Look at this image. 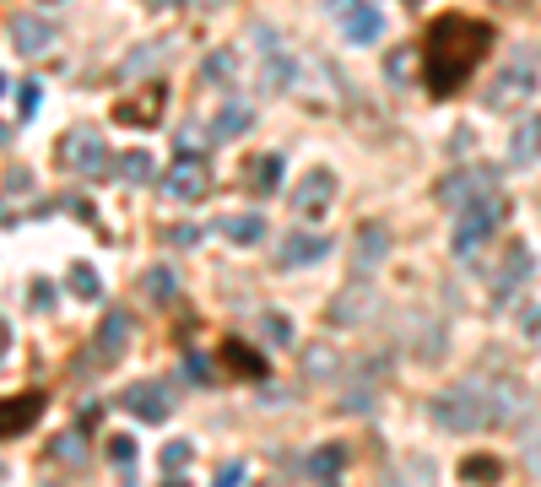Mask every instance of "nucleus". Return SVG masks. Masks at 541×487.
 <instances>
[{
    "label": "nucleus",
    "instance_id": "27",
    "mask_svg": "<svg viewBox=\"0 0 541 487\" xmlns=\"http://www.w3.org/2000/svg\"><path fill=\"white\" fill-rule=\"evenodd\" d=\"M460 477H466L471 487H493L498 477H504V466H498V455H471L466 466H460Z\"/></svg>",
    "mask_w": 541,
    "mask_h": 487
},
{
    "label": "nucleus",
    "instance_id": "47",
    "mask_svg": "<svg viewBox=\"0 0 541 487\" xmlns=\"http://www.w3.org/2000/svg\"><path fill=\"white\" fill-rule=\"evenodd\" d=\"M190 6H201V11H217V6H228V0H190Z\"/></svg>",
    "mask_w": 541,
    "mask_h": 487
},
{
    "label": "nucleus",
    "instance_id": "7",
    "mask_svg": "<svg viewBox=\"0 0 541 487\" xmlns=\"http://www.w3.org/2000/svg\"><path fill=\"white\" fill-rule=\"evenodd\" d=\"M125 347H130V314H125V309H109V320L98 325V336H92V352H87L82 368H109V363H120Z\"/></svg>",
    "mask_w": 541,
    "mask_h": 487
},
{
    "label": "nucleus",
    "instance_id": "20",
    "mask_svg": "<svg viewBox=\"0 0 541 487\" xmlns=\"http://www.w3.org/2000/svg\"><path fill=\"white\" fill-rule=\"evenodd\" d=\"M222 363H228V368H233V374H244V379H255V385H260V379H266V374H271V368H266V358H260V352H255V347H249V341H239V336H233V341H222Z\"/></svg>",
    "mask_w": 541,
    "mask_h": 487
},
{
    "label": "nucleus",
    "instance_id": "29",
    "mask_svg": "<svg viewBox=\"0 0 541 487\" xmlns=\"http://www.w3.org/2000/svg\"><path fill=\"white\" fill-rule=\"evenodd\" d=\"M152 157L147 152H120V163H114V174H120L125 184H152Z\"/></svg>",
    "mask_w": 541,
    "mask_h": 487
},
{
    "label": "nucleus",
    "instance_id": "46",
    "mask_svg": "<svg viewBox=\"0 0 541 487\" xmlns=\"http://www.w3.org/2000/svg\"><path fill=\"white\" fill-rule=\"evenodd\" d=\"M525 336H531L536 347H541V309H531V314H525Z\"/></svg>",
    "mask_w": 541,
    "mask_h": 487
},
{
    "label": "nucleus",
    "instance_id": "37",
    "mask_svg": "<svg viewBox=\"0 0 541 487\" xmlns=\"http://www.w3.org/2000/svg\"><path fill=\"white\" fill-rule=\"evenodd\" d=\"M184 374H190L195 385H211V363L201 358V352H184Z\"/></svg>",
    "mask_w": 541,
    "mask_h": 487
},
{
    "label": "nucleus",
    "instance_id": "39",
    "mask_svg": "<svg viewBox=\"0 0 541 487\" xmlns=\"http://www.w3.org/2000/svg\"><path fill=\"white\" fill-rule=\"evenodd\" d=\"M406 65H412V55H406V49H395V55L385 60V71H390V82H395V87L406 82Z\"/></svg>",
    "mask_w": 541,
    "mask_h": 487
},
{
    "label": "nucleus",
    "instance_id": "36",
    "mask_svg": "<svg viewBox=\"0 0 541 487\" xmlns=\"http://www.w3.org/2000/svg\"><path fill=\"white\" fill-rule=\"evenodd\" d=\"M520 450H525V466L541 477V428H525V439H520Z\"/></svg>",
    "mask_w": 541,
    "mask_h": 487
},
{
    "label": "nucleus",
    "instance_id": "30",
    "mask_svg": "<svg viewBox=\"0 0 541 487\" xmlns=\"http://www.w3.org/2000/svg\"><path fill=\"white\" fill-rule=\"evenodd\" d=\"M287 82H293V60L276 55V49H266V82H260V87H266V92H282Z\"/></svg>",
    "mask_w": 541,
    "mask_h": 487
},
{
    "label": "nucleus",
    "instance_id": "18",
    "mask_svg": "<svg viewBox=\"0 0 541 487\" xmlns=\"http://www.w3.org/2000/svg\"><path fill=\"white\" fill-rule=\"evenodd\" d=\"M38 412H44V390H28V396H11L6 412H0V423H6V439H17V433H28L38 423Z\"/></svg>",
    "mask_w": 541,
    "mask_h": 487
},
{
    "label": "nucleus",
    "instance_id": "31",
    "mask_svg": "<svg viewBox=\"0 0 541 487\" xmlns=\"http://www.w3.org/2000/svg\"><path fill=\"white\" fill-rule=\"evenodd\" d=\"M303 374H309V379H331L336 374V352L331 347H309V352H303Z\"/></svg>",
    "mask_w": 541,
    "mask_h": 487
},
{
    "label": "nucleus",
    "instance_id": "45",
    "mask_svg": "<svg viewBox=\"0 0 541 487\" xmlns=\"http://www.w3.org/2000/svg\"><path fill=\"white\" fill-rule=\"evenodd\" d=\"M65 212H76L82 222H92V201H87V195H71V201H65Z\"/></svg>",
    "mask_w": 541,
    "mask_h": 487
},
{
    "label": "nucleus",
    "instance_id": "24",
    "mask_svg": "<svg viewBox=\"0 0 541 487\" xmlns=\"http://www.w3.org/2000/svg\"><path fill=\"white\" fill-rule=\"evenodd\" d=\"M341 460H347V450H341V444H325V450H314V455H309V477L331 487V482L341 477Z\"/></svg>",
    "mask_w": 541,
    "mask_h": 487
},
{
    "label": "nucleus",
    "instance_id": "9",
    "mask_svg": "<svg viewBox=\"0 0 541 487\" xmlns=\"http://www.w3.org/2000/svg\"><path fill=\"white\" fill-rule=\"evenodd\" d=\"M6 38H11V49H17V55H44V49L60 38V28H55L49 17H33V11H17V17L6 22Z\"/></svg>",
    "mask_w": 541,
    "mask_h": 487
},
{
    "label": "nucleus",
    "instance_id": "33",
    "mask_svg": "<svg viewBox=\"0 0 541 487\" xmlns=\"http://www.w3.org/2000/svg\"><path fill=\"white\" fill-rule=\"evenodd\" d=\"M206 141H211V136H201V130H195V120H190V125H184L179 136H174V147H179V157H190V152L201 157V152H206Z\"/></svg>",
    "mask_w": 541,
    "mask_h": 487
},
{
    "label": "nucleus",
    "instance_id": "4",
    "mask_svg": "<svg viewBox=\"0 0 541 487\" xmlns=\"http://www.w3.org/2000/svg\"><path fill=\"white\" fill-rule=\"evenodd\" d=\"M504 217H509L504 195H487V201L466 206V212H455V255L460 260H477V244L493 239V233L504 228Z\"/></svg>",
    "mask_w": 541,
    "mask_h": 487
},
{
    "label": "nucleus",
    "instance_id": "12",
    "mask_svg": "<svg viewBox=\"0 0 541 487\" xmlns=\"http://www.w3.org/2000/svg\"><path fill=\"white\" fill-rule=\"evenodd\" d=\"M331 11L341 17L352 44H374V38L385 33V17H379V6H368V0H331Z\"/></svg>",
    "mask_w": 541,
    "mask_h": 487
},
{
    "label": "nucleus",
    "instance_id": "28",
    "mask_svg": "<svg viewBox=\"0 0 541 487\" xmlns=\"http://www.w3.org/2000/svg\"><path fill=\"white\" fill-rule=\"evenodd\" d=\"M141 293H147L152 304H174V293H179V287H174V271H168V266H152L147 276H141Z\"/></svg>",
    "mask_w": 541,
    "mask_h": 487
},
{
    "label": "nucleus",
    "instance_id": "16",
    "mask_svg": "<svg viewBox=\"0 0 541 487\" xmlns=\"http://www.w3.org/2000/svg\"><path fill=\"white\" fill-rule=\"evenodd\" d=\"M325 255H331V244H325L320 233H287L282 249H276V266L298 271V266H314V260H325Z\"/></svg>",
    "mask_w": 541,
    "mask_h": 487
},
{
    "label": "nucleus",
    "instance_id": "10",
    "mask_svg": "<svg viewBox=\"0 0 541 487\" xmlns=\"http://www.w3.org/2000/svg\"><path fill=\"white\" fill-rule=\"evenodd\" d=\"M336 201V174L331 168H309V174L298 179V190H293V212L298 217H325V206Z\"/></svg>",
    "mask_w": 541,
    "mask_h": 487
},
{
    "label": "nucleus",
    "instance_id": "11",
    "mask_svg": "<svg viewBox=\"0 0 541 487\" xmlns=\"http://www.w3.org/2000/svg\"><path fill=\"white\" fill-rule=\"evenodd\" d=\"M163 103H168V87L163 82H147L141 92H130V98L114 103V125H157V114H163Z\"/></svg>",
    "mask_w": 541,
    "mask_h": 487
},
{
    "label": "nucleus",
    "instance_id": "6",
    "mask_svg": "<svg viewBox=\"0 0 541 487\" xmlns=\"http://www.w3.org/2000/svg\"><path fill=\"white\" fill-rule=\"evenodd\" d=\"M536 92V65L531 60H509L504 71L493 76V87L482 92L487 109H514V103H525Z\"/></svg>",
    "mask_w": 541,
    "mask_h": 487
},
{
    "label": "nucleus",
    "instance_id": "32",
    "mask_svg": "<svg viewBox=\"0 0 541 487\" xmlns=\"http://www.w3.org/2000/svg\"><path fill=\"white\" fill-rule=\"evenodd\" d=\"M49 455H55V460H65V466H82V428H71V433H60V439H55V450H49Z\"/></svg>",
    "mask_w": 541,
    "mask_h": 487
},
{
    "label": "nucleus",
    "instance_id": "3",
    "mask_svg": "<svg viewBox=\"0 0 541 487\" xmlns=\"http://www.w3.org/2000/svg\"><path fill=\"white\" fill-rule=\"evenodd\" d=\"M55 157H60L65 174H82V179H103V174H114V163H120V157L109 152V141H103V130H98V125H76V130H65L60 147H55Z\"/></svg>",
    "mask_w": 541,
    "mask_h": 487
},
{
    "label": "nucleus",
    "instance_id": "25",
    "mask_svg": "<svg viewBox=\"0 0 541 487\" xmlns=\"http://www.w3.org/2000/svg\"><path fill=\"white\" fill-rule=\"evenodd\" d=\"M222 233H228L233 244H260L266 239V222H260L255 212H239V217H222Z\"/></svg>",
    "mask_w": 541,
    "mask_h": 487
},
{
    "label": "nucleus",
    "instance_id": "22",
    "mask_svg": "<svg viewBox=\"0 0 541 487\" xmlns=\"http://www.w3.org/2000/svg\"><path fill=\"white\" fill-rule=\"evenodd\" d=\"M201 82L206 87H233L239 82V55H233V49H211L201 60Z\"/></svg>",
    "mask_w": 541,
    "mask_h": 487
},
{
    "label": "nucleus",
    "instance_id": "17",
    "mask_svg": "<svg viewBox=\"0 0 541 487\" xmlns=\"http://www.w3.org/2000/svg\"><path fill=\"white\" fill-rule=\"evenodd\" d=\"M282 157L276 152H260V157H249L244 163V190L249 195H271V190H282Z\"/></svg>",
    "mask_w": 541,
    "mask_h": 487
},
{
    "label": "nucleus",
    "instance_id": "5",
    "mask_svg": "<svg viewBox=\"0 0 541 487\" xmlns=\"http://www.w3.org/2000/svg\"><path fill=\"white\" fill-rule=\"evenodd\" d=\"M487 195H504V190H498V168H455V174L439 179V201L455 206V212L487 201Z\"/></svg>",
    "mask_w": 541,
    "mask_h": 487
},
{
    "label": "nucleus",
    "instance_id": "42",
    "mask_svg": "<svg viewBox=\"0 0 541 487\" xmlns=\"http://www.w3.org/2000/svg\"><path fill=\"white\" fill-rule=\"evenodd\" d=\"M168 244H179V249L201 244V228H168Z\"/></svg>",
    "mask_w": 541,
    "mask_h": 487
},
{
    "label": "nucleus",
    "instance_id": "26",
    "mask_svg": "<svg viewBox=\"0 0 541 487\" xmlns=\"http://www.w3.org/2000/svg\"><path fill=\"white\" fill-rule=\"evenodd\" d=\"M65 287H71L76 298H87V304H92V298H103V282H98V271H92L87 260H76V266L65 271Z\"/></svg>",
    "mask_w": 541,
    "mask_h": 487
},
{
    "label": "nucleus",
    "instance_id": "50",
    "mask_svg": "<svg viewBox=\"0 0 541 487\" xmlns=\"http://www.w3.org/2000/svg\"><path fill=\"white\" fill-rule=\"evenodd\" d=\"M406 6H417V0H406Z\"/></svg>",
    "mask_w": 541,
    "mask_h": 487
},
{
    "label": "nucleus",
    "instance_id": "8",
    "mask_svg": "<svg viewBox=\"0 0 541 487\" xmlns=\"http://www.w3.org/2000/svg\"><path fill=\"white\" fill-rule=\"evenodd\" d=\"M163 190L174 195V201H206V195H211V168H206V157H179V163L163 174Z\"/></svg>",
    "mask_w": 541,
    "mask_h": 487
},
{
    "label": "nucleus",
    "instance_id": "23",
    "mask_svg": "<svg viewBox=\"0 0 541 487\" xmlns=\"http://www.w3.org/2000/svg\"><path fill=\"white\" fill-rule=\"evenodd\" d=\"M249 125H255V109H249V103H228V109L211 120L206 136H211V141H233V136H244Z\"/></svg>",
    "mask_w": 541,
    "mask_h": 487
},
{
    "label": "nucleus",
    "instance_id": "40",
    "mask_svg": "<svg viewBox=\"0 0 541 487\" xmlns=\"http://www.w3.org/2000/svg\"><path fill=\"white\" fill-rule=\"evenodd\" d=\"M239 482H244V466H239V460H228V466L217 471V482H211V487H239Z\"/></svg>",
    "mask_w": 541,
    "mask_h": 487
},
{
    "label": "nucleus",
    "instance_id": "15",
    "mask_svg": "<svg viewBox=\"0 0 541 487\" xmlns=\"http://www.w3.org/2000/svg\"><path fill=\"white\" fill-rule=\"evenodd\" d=\"M531 266H536L531 249H525V244H509V249H504V266H498V276H493V304H509V298L520 293V282L531 276Z\"/></svg>",
    "mask_w": 541,
    "mask_h": 487
},
{
    "label": "nucleus",
    "instance_id": "43",
    "mask_svg": "<svg viewBox=\"0 0 541 487\" xmlns=\"http://www.w3.org/2000/svg\"><path fill=\"white\" fill-rule=\"evenodd\" d=\"M49 304H55V287H49V282H33V309L44 314Z\"/></svg>",
    "mask_w": 541,
    "mask_h": 487
},
{
    "label": "nucleus",
    "instance_id": "21",
    "mask_svg": "<svg viewBox=\"0 0 541 487\" xmlns=\"http://www.w3.org/2000/svg\"><path fill=\"white\" fill-rule=\"evenodd\" d=\"M509 157H514V163H520V168H531L536 157H541V114H531V120H520V125H514Z\"/></svg>",
    "mask_w": 541,
    "mask_h": 487
},
{
    "label": "nucleus",
    "instance_id": "34",
    "mask_svg": "<svg viewBox=\"0 0 541 487\" xmlns=\"http://www.w3.org/2000/svg\"><path fill=\"white\" fill-rule=\"evenodd\" d=\"M260 331H266L271 341H293V320H287V314H260Z\"/></svg>",
    "mask_w": 541,
    "mask_h": 487
},
{
    "label": "nucleus",
    "instance_id": "35",
    "mask_svg": "<svg viewBox=\"0 0 541 487\" xmlns=\"http://www.w3.org/2000/svg\"><path fill=\"white\" fill-rule=\"evenodd\" d=\"M11 103H17V120H33V109H38V82H22L17 92H11Z\"/></svg>",
    "mask_w": 541,
    "mask_h": 487
},
{
    "label": "nucleus",
    "instance_id": "14",
    "mask_svg": "<svg viewBox=\"0 0 541 487\" xmlns=\"http://www.w3.org/2000/svg\"><path fill=\"white\" fill-rule=\"evenodd\" d=\"M385 255H390V228H385V222H363V228L352 233V271H358V276L374 271Z\"/></svg>",
    "mask_w": 541,
    "mask_h": 487
},
{
    "label": "nucleus",
    "instance_id": "2",
    "mask_svg": "<svg viewBox=\"0 0 541 487\" xmlns=\"http://www.w3.org/2000/svg\"><path fill=\"white\" fill-rule=\"evenodd\" d=\"M514 406H520L514 390H487V385L471 379V385H455V390H444V396L433 401V423L450 428V433H482V428L504 423Z\"/></svg>",
    "mask_w": 541,
    "mask_h": 487
},
{
    "label": "nucleus",
    "instance_id": "49",
    "mask_svg": "<svg viewBox=\"0 0 541 487\" xmlns=\"http://www.w3.org/2000/svg\"><path fill=\"white\" fill-rule=\"evenodd\" d=\"M163 487H190V482H184V477H168V482H163Z\"/></svg>",
    "mask_w": 541,
    "mask_h": 487
},
{
    "label": "nucleus",
    "instance_id": "48",
    "mask_svg": "<svg viewBox=\"0 0 541 487\" xmlns=\"http://www.w3.org/2000/svg\"><path fill=\"white\" fill-rule=\"evenodd\" d=\"M141 6H152V11H163V6H174V0H141Z\"/></svg>",
    "mask_w": 541,
    "mask_h": 487
},
{
    "label": "nucleus",
    "instance_id": "38",
    "mask_svg": "<svg viewBox=\"0 0 541 487\" xmlns=\"http://www.w3.org/2000/svg\"><path fill=\"white\" fill-rule=\"evenodd\" d=\"M163 466H168V471L190 466V444H184V439H174V444H163Z\"/></svg>",
    "mask_w": 541,
    "mask_h": 487
},
{
    "label": "nucleus",
    "instance_id": "13",
    "mask_svg": "<svg viewBox=\"0 0 541 487\" xmlns=\"http://www.w3.org/2000/svg\"><path fill=\"white\" fill-rule=\"evenodd\" d=\"M125 412L141 417V423H163V417L174 412V396H168V385H157V379H141V385L125 390Z\"/></svg>",
    "mask_w": 541,
    "mask_h": 487
},
{
    "label": "nucleus",
    "instance_id": "44",
    "mask_svg": "<svg viewBox=\"0 0 541 487\" xmlns=\"http://www.w3.org/2000/svg\"><path fill=\"white\" fill-rule=\"evenodd\" d=\"M109 455L120 460V466H130V460H136V444H130V439H114V444H109Z\"/></svg>",
    "mask_w": 541,
    "mask_h": 487
},
{
    "label": "nucleus",
    "instance_id": "41",
    "mask_svg": "<svg viewBox=\"0 0 541 487\" xmlns=\"http://www.w3.org/2000/svg\"><path fill=\"white\" fill-rule=\"evenodd\" d=\"M6 190L17 195V190H33V174L28 168H6Z\"/></svg>",
    "mask_w": 541,
    "mask_h": 487
},
{
    "label": "nucleus",
    "instance_id": "1",
    "mask_svg": "<svg viewBox=\"0 0 541 487\" xmlns=\"http://www.w3.org/2000/svg\"><path fill=\"white\" fill-rule=\"evenodd\" d=\"M487 49H493V28H487L482 17H439L428 33H422V82H428L433 98H450L471 82V71L487 60Z\"/></svg>",
    "mask_w": 541,
    "mask_h": 487
},
{
    "label": "nucleus",
    "instance_id": "19",
    "mask_svg": "<svg viewBox=\"0 0 541 487\" xmlns=\"http://www.w3.org/2000/svg\"><path fill=\"white\" fill-rule=\"evenodd\" d=\"M168 55H174V38H163V44H136V49L120 60V82H136V76H147L152 65H163Z\"/></svg>",
    "mask_w": 541,
    "mask_h": 487
}]
</instances>
